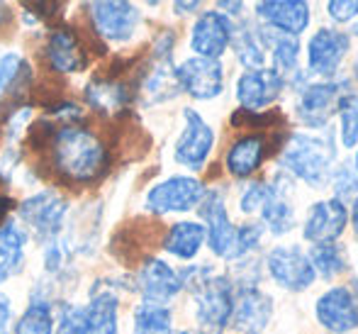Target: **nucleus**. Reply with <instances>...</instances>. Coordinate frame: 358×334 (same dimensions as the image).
Wrapping results in <instances>:
<instances>
[{"label":"nucleus","instance_id":"nucleus-1","mask_svg":"<svg viewBox=\"0 0 358 334\" xmlns=\"http://www.w3.org/2000/svg\"><path fill=\"white\" fill-rule=\"evenodd\" d=\"M49 154H52L59 176L73 183L98 181L110 166V156L103 141L93 132L73 127V125H64L54 132L49 141Z\"/></svg>","mask_w":358,"mask_h":334},{"label":"nucleus","instance_id":"nucleus-2","mask_svg":"<svg viewBox=\"0 0 358 334\" xmlns=\"http://www.w3.org/2000/svg\"><path fill=\"white\" fill-rule=\"evenodd\" d=\"M180 283L195 298V317L203 334H220L231 322L234 312V283L213 266H190L180 271Z\"/></svg>","mask_w":358,"mask_h":334},{"label":"nucleus","instance_id":"nucleus-3","mask_svg":"<svg viewBox=\"0 0 358 334\" xmlns=\"http://www.w3.org/2000/svg\"><path fill=\"white\" fill-rule=\"evenodd\" d=\"M280 166H285L287 174L295 179L305 181L307 186H320L327 183L331 176L336 161V144L334 134H315V132H295L285 139L278 154Z\"/></svg>","mask_w":358,"mask_h":334},{"label":"nucleus","instance_id":"nucleus-4","mask_svg":"<svg viewBox=\"0 0 358 334\" xmlns=\"http://www.w3.org/2000/svg\"><path fill=\"white\" fill-rule=\"evenodd\" d=\"M203 181L193 176H171V179L156 183L146 193V210L154 215H166V212H188L200 205L205 198Z\"/></svg>","mask_w":358,"mask_h":334},{"label":"nucleus","instance_id":"nucleus-5","mask_svg":"<svg viewBox=\"0 0 358 334\" xmlns=\"http://www.w3.org/2000/svg\"><path fill=\"white\" fill-rule=\"evenodd\" d=\"M20 220L22 225L37 237L39 242H54L64 227L66 217V200L52 190L32 195L20 205Z\"/></svg>","mask_w":358,"mask_h":334},{"label":"nucleus","instance_id":"nucleus-6","mask_svg":"<svg viewBox=\"0 0 358 334\" xmlns=\"http://www.w3.org/2000/svg\"><path fill=\"white\" fill-rule=\"evenodd\" d=\"M280 139H287V134L280 132H268V134H244L229 146L227 151V171H229L234 179H249L256 171L264 166V161L271 156V146L280 151Z\"/></svg>","mask_w":358,"mask_h":334},{"label":"nucleus","instance_id":"nucleus-7","mask_svg":"<svg viewBox=\"0 0 358 334\" xmlns=\"http://www.w3.org/2000/svg\"><path fill=\"white\" fill-rule=\"evenodd\" d=\"M351 49V37L341 29L322 27L307 42V69L310 74L331 81L339 74L346 54Z\"/></svg>","mask_w":358,"mask_h":334},{"label":"nucleus","instance_id":"nucleus-8","mask_svg":"<svg viewBox=\"0 0 358 334\" xmlns=\"http://www.w3.org/2000/svg\"><path fill=\"white\" fill-rule=\"evenodd\" d=\"M266 268L268 276L278 283L280 288L290 293H300L315 283L317 273L312 268L305 251H300L295 244L287 246H273L266 256Z\"/></svg>","mask_w":358,"mask_h":334},{"label":"nucleus","instance_id":"nucleus-9","mask_svg":"<svg viewBox=\"0 0 358 334\" xmlns=\"http://www.w3.org/2000/svg\"><path fill=\"white\" fill-rule=\"evenodd\" d=\"M273 317V300L256 283H236L231 325L241 334H261Z\"/></svg>","mask_w":358,"mask_h":334},{"label":"nucleus","instance_id":"nucleus-10","mask_svg":"<svg viewBox=\"0 0 358 334\" xmlns=\"http://www.w3.org/2000/svg\"><path fill=\"white\" fill-rule=\"evenodd\" d=\"M183 118H185V127H183V132H180L178 141H176L173 156L185 169L200 171L215 146V132L203 120V115L195 113L193 108H185Z\"/></svg>","mask_w":358,"mask_h":334},{"label":"nucleus","instance_id":"nucleus-11","mask_svg":"<svg viewBox=\"0 0 358 334\" xmlns=\"http://www.w3.org/2000/svg\"><path fill=\"white\" fill-rule=\"evenodd\" d=\"M344 81H317L300 90L297 98V118L307 127H327L329 118L334 115L339 100L344 98Z\"/></svg>","mask_w":358,"mask_h":334},{"label":"nucleus","instance_id":"nucleus-12","mask_svg":"<svg viewBox=\"0 0 358 334\" xmlns=\"http://www.w3.org/2000/svg\"><path fill=\"white\" fill-rule=\"evenodd\" d=\"M198 207H200V217L205 220V239H208L213 254L231 261L234 242H236V227L231 225L229 215H227L224 195L220 190H208Z\"/></svg>","mask_w":358,"mask_h":334},{"label":"nucleus","instance_id":"nucleus-13","mask_svg":"<svg viewBox=\"0 0 358 334\" xmlns=\"http://www.w3.org/2000/svg\"><path fill=\"white\" fill-rule=\"evenodd\" d=\"M315 315L324 330L334 334H349L358 330V298L351 288L336 286L317 298Z\"/></svg>","mask_w":358,"mask_h":334},{"label":"nucleus","instance_id":"nucleus-14","mask_svg":"<svg viewBox=\"0 0 358 334\" xmlns=\"http://www.w3.org/2000/svg\"><path fill=\"white\" fill-rule=\"evenodd\" d=\"M176 81L183 93L195 100H213L224 90V69L213 59L190 57L176 69Z\"/></svg>","mask_w":358,"mask_h":334},{"label":"nucleus","instance_id":"nucleus-15","mask_svg":"<svg viewBox=\"0 0 358 334\" xmlns=\"http://www.w3.org/2000/svg\"><path fill=\"white\" fill-rule=\"evenodd\" d=\"M346 222H349V207H346L344 200H320L307 212L305 225H302V237L312 244H334L344 235Z\"/></svg>","mask_w":358,"mask_h":334},{"label":"nucleus","instance_id":"nucleus-16","mask_svg":"<svg viewBox=\"0 0 358 334\" xmlns=\"http://www.w3.org/2000/svg\"><path fill=\"white\" fill-rule=\"evenodd\" d=\"M231 34H234V22L220 10H210L195 20L190 29V47L200 59L220 62V57L231 44Z\"/></svg>","mask_w":358,"mask_h":334},{"label":"nucleus","instance_id":"nucleus-17","mask_svg":"<svg viewBox=\"0 0 358 334\" xmlns=\"http://www.w3.org/2000/svg\"><path fill=\"white\" fill-rule=\"evenodd\" d=\"M88 10L98 37L110 42H127L137 32L139 10L132 3H90Z\"/></svg>","mask_w":358,"mask_h":334},{"label":"nucleus","instance_id":"nucleus-18","mask_svg":"<svg viewBox=\"0 0 358 334\" xmlns=\"http://www.w3.org/2000/svg\"><path fill=\"white\" fill-rule=\"evenodd\" d=\"M285 88V81L275 74L273 69H259V71H244L236 81V100L241 110H259L268 108Z\"/></svg>","mask_w":358,"mask_h":334},{"label":"nucleus","instance_id":"nucleus-19","mask_svg":"<svg viewBox=\"0 0 358 334\" xmlns=\"http://www.w3.org/2000/svg\"><path fill=\"white\" fill-rule=\"evenodd\" d=\"M137 288L146 302L164 305L183 291V283H180V273L176 268H171L156 256H149L137 273Z\"/></svg>","mask_w":358,"mask_h":334},{"label":"nucleus","instance_id":"nucleus-20","mask_svg":"<svg viewBox=\"0 0 358 334\" xmlns=\"http://www.w3.org/2000/svg\"><path fill=\"white\" fill-rule=\"evenodd\" d=\"M256 15L280 34L297 37L310 25V5L302 0H266L256 3Z\"/></svg>","mask_w":358,"mask_h":334},{"label":"nucleus","instance_id":"nucleus-21","mask_svg":"<svg viewBox=\"0 0 358 334\" xmlns=\"http://www.w3.org/2000/svg\"><path fill=\"white\" fill-rule=\"evenodd\" d=\"M261 227L271 235H287L295 225V210L290 202V181L287 176H275L271 179V195L266 205L261 207Z\"/></svg>","mask_w":358,"mask_h":334},{"label":"nucleus","instance_id":"nucleus-22","mask_svg":"<svg viewBox=\"0 0 358 334\" xmlns=\"http://www.w3.org/2000/svg\"><path fill=\"white\" fill-rule=\"evenodd\" d=\"M47 59L54 71L59 74H78L85 69V49L80 44L78 34L69 27H59L47 39Z\"/></svg>","mask_w":358,"mask_h":334},{"label":"nucleus","instance_id":"nucleus-23","mask_svg":"<svg viewBox=\"0 0 358 334\" xmlns=\"http://www.w3.org/2000/svg\"><path fill=\"white\" fill-rule=\"evenodd\" d=\"M32 83V71L20 54L10 52L0 57V105L13 108L27 95Z\"/></svg>","mask_w":358,"mask_h":334},{"label":"nucleus","instance_id":"nucleus-24","mask_svg":"<svg viewBox=\"0 0 358 334\" xmlns=\"http://www.w3.org/2000/svg\"><path fill=\"white\" fill-rule=\"evenodd\" d=\"M85 100H88L95 110H100V113L120 115L127 110L129 100H132V90H129V85L124 83V81L108 78V76L100 78L98 76V78L90 81L88 88H85Z\"/></svg>","mask_w":358,"mask_h":334},{"label":"nucleus","instance_id":"nucleus-25","mask_svg":"<svg viewBox=\"0 0 358 334\" xmlns=\"http://www.w3.org/2000/svg\"><path fill=\"white\" fill-rule=\"evenodd\" d=\"M117 302L113 291L93 293L80 315V334H117Z\"/></svg>","mask_w":358,"mask_h":334},{"label":"nucleus","instance_id":"nucleus-26","mask_svg":"<svg viewBox=\"0 0 358 334\" xmlns=\"http://www.w3.org/2000/svg\"><path fill=\"white\" fill-rule=\"evenodd\" d=\"M264 39H266V52L271 54V69L280 76V78L287 81L290 78H300V71H297V64H300V44H297V37H290V34H280L275 29H264Z\"/></svg>","mask_w":358,"mask_h":334},{"label":"nucleus","instance_id":"nucleus-27","mask_svg":"<svg viewBox=\"0 0 358 334\" xmlns=\"http://www.w3.org/2000/svg\"><path fill=\"white\" fill-rule=\"evenodd\" d=\"M236 52V59L246 67V71H259L266 64V39L264 29L251 27V25H239L231 34V44Z\"/></svg>","mask_w":358,"mask_h":334},{"label":"nucleus","instance_id":"nucleus-28","mask_svg":"<svg viewBox=\"0 0 358 334\" xmlns=\"http://www.w3.org/2000/svg\"><path fill=\"white\" fill-rule=\"evenodd\" d=\"M205 244V227L200 222H176L164 239V249L176 259L190 261Z\"/></svg>","mask_w":358,"mask_h":334},{"label":"nucleus","instance_id":"nucleus-29","mask_svg":"<svg viewBox=\"0 0 358 334\" xmlns=\"http://www.w3.org/2000/svg\"><path fill=\"white\" fill-rule=\"evenodd\" d=\"M24 230L15 220H5L0 225V283L20 271L22 266V246H24Z\"/></svg>","mask_w":358,"mask_h":334},{"label":"nucleus","instance_id":"nucleus-30","mask_svg":"<svg viewBox=\"0 0 358 334\" xmlns=\"http://www.w3.org/2000/svg\"><path fill=\"white\" fill-rule=\"evenodd\" d=\"M285 115L280 110H268V113H251V110H236L231 115V127L246 130L251 134H268L280 132L285 127Z\"/></svg>","mask_w":358,"mask_h":334},{"label":"nucleus","instance_id":"nucleus-31","mask_svg":"<svg viewBox=\"0 0 358 334\" xmlns=\"http://www.w3.org/2000/svg\"><path fill=\"white\" fill-rule=\"evenodd\" d=\"M173 315L166 305L144 302L134 310V334H171Z\"/></svg>","mask_w":358,"mask_h":334},{"label":"nucleus","instance_id":"nucleus-32","mask_svg":"<svg viewBox=\"0 0 358 334\" xmlns=\"http://www.w3.org/2000/svg\"><path fill=\"white\" fill-rule=\"evenodd\" d=\"M307 259H310L317 276L324 281H331L346 271V254L339 244H315Z\"/></svg>","mask_w":358,"mask_h":334},{"label":"nucleus","instance_id":"nucleus-33","mask_svg":"<svg viewBox=\"0 0 358 334\" xmlns=\"http://www.w3.org/2000/svg\"><path fill=\"white\" fill-rule=\"evenodd\" d=\"M15 334H54V317L47 300H32L15 325Z\"/></svg>","mask_w":358,"mask_h":334},{"label":"nucleus","instance_id":"nucleus-34","mask_svg":"<svg viewBox=\"0 0 358 334\" xmlns=\"http://www.w3.org/2000/svg\"><path fill=\"white\" fill-rule=\"evenodd\" d=\"M341 120V144L356 146L358 144V93H346L336 105Z\"/></svg>","mask_w":358,"mask_h":334},{"label":"nucleus","instance_id":"nucleus-35","mask_svg":"<svg viewBox=\"0 0 358 334\" xmlns=\"http://www.w3.org/2000/svg\"><path fill=\"white\" fill-rule=\"evenodd\" d=\"M264 227L259 222H249V225L236 227V242H234V254H231V261L234 259H244L249 256L254 249H259L261 239H264Z\"/></svg>","mask_w":358,"mask_h":334},{"label":"nucleus","instance_id":"nucleus-36","mask_svg":"<svg viewBox=\"0 0 358 334\" xmlns=\"http://www.w3.org/2000/svg\"><path fill=\"white\" fill-rule=\"evenodd\" d=\"M271 195V181H254L244 188L239 198V207L244 215H254V212H261V207L266 205Z\"/></svg>","mask_w":358,"mask_h":334},{"label":"nucleus","instance_id":"nucleus-37","mask_svg":"<svg viewBox=\"0 0 358 334\" xmlns=\"http://www.w3.org/2000/svg\"><path fill=\"white\" fill-rule=\"evenodd\" d=\"M334 188H336V193H339V200L351 193H356V198H358V174L346 169V166L334 171Z\"/></svg>","mask_w":358,"mask_h":334},{"label":"nucleus","instance_id":"nucleus-38","mask_svg":"<svg viewBox=\"0 0 358 334\" xmlns=\"http://www.w3.org/2000/svg\"><path fill=\"white\" fill-rule=\"evenodd\" d=\"M327 13L336 22H349V20L358 18V0H331L327 3Z\"/></svg>","mask_w":358,"mask_h":334},{"label":"nucleus","instance_id":"nucleus-39","mask_svg":"<svg viewBox=\"0 0 358 334\" xmlns=\"http://www.w3.org/2000/svg\"><path fill=\"white\" fill-rule=\"evenodd\" d=\"M80 315H83V307L66 305L59 317V330L57 334H80Z\"/></svg>","mask_w":358,"mask_h":334},{"label":"nucleus","instance_id":"nucleus-40","mask_svg":"<svg viewBox=\"0 0 358 334\" xmlns=\"http://www.w3.org/2000/svg\"><path fill=\"white\" fill-rule=\"evenodd\" d=\"M10 210H13V198H10L8 190L3 188V179H0V225L5 222V217H8Z\"/></svg>","mask_w":358,"mask_h":334},{"label":"nucleus","instance_id":"nucleus-41","mask_svg":"<svg viewBox=\"0 0 358 334\" xmlns=\"http://www.w3.org/2000/svg\"><path fill=\"white\" fill-rule=\"evenodd\" d=\"M10 325V300L5 295H0V334H8Z\"/></svg>","mask_w":358,"mask_h":334},{"label":"nucleus","instance_id":"nucleus-42","mask_svg":"<svg viewBox=\"0 0 358 334\" xmlns=\"http://www.w3.org/2000/svg\"><path fill=\"white\" fill-rule=\"evenodd\" d=\"M217 8L227 10V13H231V15H239L241 10H244V3H227V0H220V3H217Z\"/></svg>","mask_w":358,"mask_h":334},{"label":"nucleus","instance_id":"nucleus-43","mask_svg":"<svg viewBox=\"0 0 358 334\" xmlns=\"http://www.w3.org/2000/svg\"><path fill=\"white\" fill-rule=\"evenodd\" d=\"M200 8V3H173V10L178 15H185V13H195Z\"/></svg>","mask_w":358,"mask_h":334},{"label":"nucleus","instance_id":"nucleus-44","mask_svg":"<svg viewBox=\"0 0 358 334\" xmlns=\"http://www.w3.org/2000/svg\"><path fill=\"white\" fill-rule=\"evenodd\" d=\"M351 222H354V230L358 237V198L354 200V207H351Z\"/></svg>","mask_w":358,"mask_h":334},{"label":"nucleus","instance_id":"nucleus-45","mask_svg":"<svg viewBox=\"0 0 358 334\" xmlns=\"http://www.w3.org/2000/svg\"><path fill=\"white\" fill-rule=\"evenodd\" d=\"M3 13H5V5H0V20H3Z\"/></svg>","mask_w":358,"mask_h":334},{"label":"nucleus","instance_id":"nucleus-46","mask_svg":"<svg viewBox=\"0 0 358 334\" xmlns=\"http://www.w3.org/2000/svg\"><path fill=\"white\" fill-rule=\"evenodd\" d=\"M356 174H358V154H356Z\"/></svg>","mask_w":358,"mask_h":334},{"label":"nucleus","instance_id":"nucleus-47","mask_svg":"<svg viewBox=\"0 0 358 334\" xmlns=\"http://www.w3.org/2000/svg\"><path fill=\"white\" fill-rule=\"evenodd\" d=\"M356 34H358V22H356ZM356 69H358V64H356Z\"/></svg>","mask_w":358,"mask_h":334},{"label":"nucleus","instance_id":"nucleus-48","mask_svg":"<svg viewBox=\"0 0 358 334\" xmlns=\"http://www.w3.org/2000/svg\"><path fill=\"white\" fill-rule=\"evenodd\" d=\"M178 334H190V332H178Z\"/></svg>","mask_w":358,"mask_h":334}]
</instances>
